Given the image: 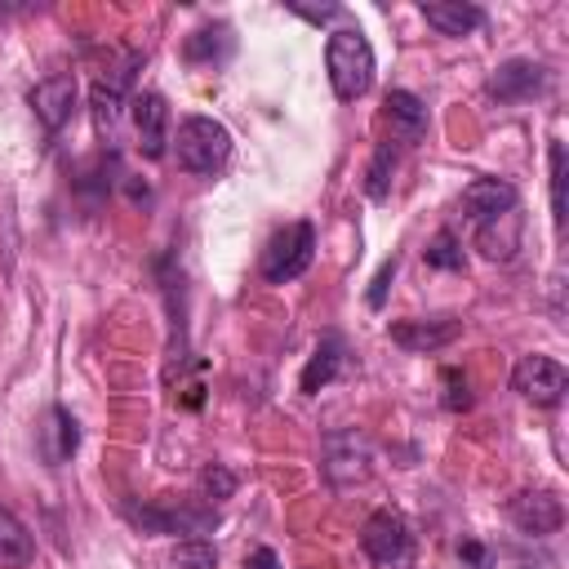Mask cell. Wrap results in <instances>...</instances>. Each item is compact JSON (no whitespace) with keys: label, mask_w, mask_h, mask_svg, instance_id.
Returning a JSON list of instances; mask_svg holds the SVG:
<instances>
[{"label":"cell","mask_w":569,"mask_h":569,"mask_svg":"<svg viewBox=\"0 0 569 569\" xmlns=\"http://www.w3.org/2000/svg\"><path fill=\"white\" fill-rule=\"evenodd\" d=\"M422 258H427V267H436V271H462V240H458L453 231H436V236L427 240Z\"/></svg>","instance_id":"cell-22"},{"label":"cell","mask_w":569,"mask_h":569,"mask_svg":"<svg viewBox=\"0 0 569 569\" xmlns=\"http://www.w3.org/2000/svg\"><path fill=\"white\" fill-rule=\"evenodd\" d=\"M396 267H400V262H396V258H387V262H382V267H378V276H373V284H369V293H365V302H369V307H373V311H378V307H382V302H387V284H391V280H396Z\"/></svg>","instance_id":"cell-27"},{"label":"cell","mask_w":569,"mask_h":569,"mask_svg":"<svg viewBox=\"0 0 569 569\" xmlns=\"http://www.w3.org/2000/svg\"><path fill=\"white\" fill-rule=\"evenodd\" d=\"M76 93H80V84H76L71 71H58V76L40 80V84L31 89V111H36V120H40L49 133H58V129L76 116Z\"/></svg>","instance_id":"cell-12"},{"label":"cell","mask_w":569,"mask_h":569,"mask_svg":"<svg viewBox=\"0 0 569 569\" xmlns=\"http://www.w3.org/2000/svg\"><path fill=\"white\" fill-rule=\"evenodd\" d=\"M382 107H387V124H391V138H396V142H405V147L422 142V133H427V107H422L418 93L391 89Z\"/></svg>","instance_id":"cell-16"},{"label":"cell","mask_w":569,"mask_h":569,"mask_svg":"<svg viewBox=\"0 0 569 569\" xmlns=\"http://www.w3.org/2000/svg\"><path fill=\"white\" fill-rule=\"evenodd\" d=\"M507 516L520 533L529 538H547L565 525V502L556 489H520L511 502H507Z\"/></svg>","instance_id":"cell-9"},{"label":"cell","mask_w":569,"mask_h":569,"mask_svg":"<svg viewBox=\"0 0 569 569\" xmlns=\"http://www.w3.org/2000/svg\"><path fill=\"white\" fill-rule=\"evenodd\" d=\"M31 560H36V542H31L27 525L9 507H0V565L4 569H22Z\"/></svg>","instance_id":"cell-20"},{"label":"cell","mask_w":569,"mask_h":569,"mask_svg":"<svg viewBox=\"0 0 569 569\" xmlns=\"http://www.w3.org/2000/svg\"><path fill=\"white\" fill-rule=\"evenodd\" d=\"M244 569H280V560H276L271 547H253V551L244 556Z\"/></svg>","instance_id":"cell-30"},{"label":"cell","mask_w":569,"mask_h":569,"mask_svg":"<svg viewBox=\"0 0 569 569\" xmlns=\"http://www.w3.org/2000/svg\"><path fill=\"white\" fill-rule=\"evenodd\" d=\"M520 240H525V218L520 209L502 213V218H489L476 227V249L489 258V262H511L520 253Z\"/></svg>","instance_id":"cell-15"},{"label":"cell","mask_w":569,"mask_h":569,"mask_svg":"<svg viewBox=\"0 0 569 569\" xmlns=\"http://www.w3.org/2000/svg\"><path fill=\"white\" fill-rule=\"evenodd\" d=\"M142 62V53H129L120 67H111L102 80H93L89 89V111H93V129L116 142V129H120V116H124V102H129V80H133V67Z\"/></svg>","instance_id":"cell-6"},{"label":"cell","mask_w":569,"mask_h":569,"mask_svg":"<svg viewBox=\"0 0 569 569\" xmlns=\"http://www.w3.org/2000/svg\"><path fill=\"white\" fill-rule=\"evenodd\" d=\"M40 445H44V458H49L53 467L67 462V458L76 453V445H80V427H76V418H71L67 405H53V409H49V422H44V431H40Z\"/></svg>","instance_id":"cell-19"},{"label":"cell","mask_w":569,"mask_h":569,"mask_svg":"<svg viewBox=\"0 0 569 569\" xmlns=\"http://www.w3.org/2000/svg\"><path fill=\"white\" fill-rule=\"evenodd\" d=\"M231 49H236L231 27H227V22H204V27H196V31L187 36L182 58H187L191 67H218V62L231 58Z\"/></svg>","instance_id":"cell-18"},{"label":"cell","mask_w":569,"mask_h":569,"mask_svg":"<svg viewBox=\"0 0 569 569\" xmlns=\"http://www.w3.org/2000/svg\"><path fill=\"white\" fill-rule=\"evenodd\" d=\"M458 560H462L467 569H489V551H485L480 542H462V547H458Z\"/></svg>","instance_id":"cell-29"},{"label":"cell","mask_w":569,"mask_h":569,"mask_svg":"<svg viewBox=\"0 0 569 569\" xmlns=\"http://www.w3.org/2000/svg\"><path fill=\"white\" fill-rule=\"evenodd\" d=\"M396 142H382L373 156H369V169H365V196L369 200H387L391 196V178H396Z\"/></svg>","instance_id":"cell-21"},{"label":"cell","mask_w":569,"mask_h":569,"mask_svg":"<svg viewBox=\"0 0 569 569\" xmlns=\"http://www.w3.org/2000/svg\"><path fill=\"white\" fill-rule=\"evenodd\" d=\"M440 382H445V409L449 413H462V409H471V382H467V373L462 369H445L440 373Z\"/></svg>","instance_id":"cell-26"},{"label":"cell","mask_w":569,"mask_h":569,"mask_svg":"<svg viewBox=\"0 0 569 569\" xmlns=\"http://www.w3.org/2000/svg\"><path fill=\"white\" fill-rule=\"evenodd\" d=\"M325 71H329V84L342 102H356L373 89V49L365 40L360 27H338L329 31L325 40Z\"/></svg>","instance_id":"cell-1"},{"label":"cell","mask_w":569,"mask_h":569,"mask_svg":"<svg viewBox=\"0 0 569 569\" xmlns=\"http://www.w3.org/2000/svg\"><path fill=\"white\" fill-rule=\"evenodd\" d=\"M236 485H240V476H236L227 462H209V467L200 471V493H204L209 502H227V498L236 493Z\"/></svg>","instance_id":"cell-24"},{"label":"cell","mask_w":569,"mask_h":569,"mask_svg":"<svg viewBox=\"0 0 569 569\" xmlns=\"http://www.w3.org/2000/svg\"><path fill=\"white\" fill-rule=\"evenodd\" d=\"M387 333H391V342H396L400 351L427 356V351L453 347L458 333H462V320H458V316H413V320H391Z\"/></svg>","instance_id":"cell-7"},{"label":"cell","mask_w":569,"mask_h":569,"mask_svg":"<svg viewBox=\"0 0 569 569\" xmlns=\"http://www.w3.org/2000/svg\"><path fill=\"white\" fill-rule=\"evenodd\" d=\"M360 547L365 556L378 565V569H405L413 560V533L405 525V516L396 511H373L365 525H360Z\"/></svg>","instance_id":"cell-5"},{"label":"cell","mask_w":569,"mask_h":569,"mask_svg":"<svg viewBox=\"0 0 569 569\" xmlns=\"http://www.w3.org/2000/svg\"><path fill=\"white\" fill-rule=\"evenodd\" d=\"M320 471L333 489H351V485H365L369 471H373V440L356 427H342V431H329L325 445H320Z\"/></svg>","instance_id":"cell-3"},{"label":"cell","mask_w":569,"mask_h":569,"mask_svg":"<svg viewBox=\"0 0 569 569\" xmlns=\"http://www.w3.org/2000/svg\"><path fill=\"white\" fill-rule=\"evenodd\" d=\"M547 160H551V222L565 227V209H569L565 204V178L569 173H565V142L560 138L547 142Z\"/></svg>","instance_id":"cell-23"},{"label":"cell","mask_w":569,"mask_h":569,"mask_svg":"<svg viewBox=\"0 0 569 569\" xmlns=\"http://www.w3.org/2000/svg\"><path fill=\"white\" fill-rule=\"evenodd\" d=\"M542 89H547V67L533 62V58H507V62H498L493 76H489V93H493L502 107L533 102Z\"/></svg>","instance_id":"cell-10"},{"label":"cell","mask_w":569,"mask_h":569,"mask_svg":"<svg viewBox=\"0 0 569 569\" xmlns=\"http://www.w3.org/2000/svg\"><path fill=\"white\" fill-rule=\"evenodd\" d=\"M231 156V133L222 120L213 116H187L178 124V138H173V160L178 169L196 173V178H213Z\"/></svg>","instance_id":"cell-2"},{"label":"cell","mask_w":569,"mask_h":569,"mask_svg":"<svg viewBox=\"0 0 569 569\" xmlns=\"http://www.w3.org/2000/svg\"><path fill=\"white\" fill-rule=\"evenodd\" d=\"M511 387H516L525 400H533V405H560V396L569 391V373H565L560 360L533 351V356H520V360H516Z\"/></svg>","instance_id":"cell-8"},{"label":"cell","mask_w":569,"mask_h":569,"mask_svg":"<svg viewBox=\"0 0 569 569\" xmlns=\"http://www.w3.org/2000/svg\"><path fill=\"white\" fill-rule=\"evenodd\" d=\"M342 369H347V342H342V333H325V338L316 342V351L307 356V365H302L298 391H302V396H316V391H325L333 378H342Z\"/></svg>","instance_id":"cell-14"},{"label":"cell","mask_w":569,"mask_h":569,"mask_svg":"<svg viewBox=\"0 0 569 569\" xmlns=\"http://www.w3.org/2000/svg\"><path fill=\"white\" fill-rule=\"evenodd\" d=\"M173 565L178 569H218V551L204 538H187V542L173 547Z\"/></svg>","instance_id":"cell-25"},{"label":"cell","mask_w":569,"mask_h":569,"mask_svg":"<svg viewBox=\"0 0 569 569\" xmlns=\"http://www.w3.org/2000/svg\"><path fill=\"white\" fill-rule=\"evenodd\" d=\"M462 209H467V218L480 227V222H489V218H502V213L520 209V191H516L507 178H476V182L462 187Z\"/></svg>","instance_id":"cell-13"},{"label":"cell","mask_w":569,"mask_h":569,"mask_svg":"<svg viewBox=\"0 0 569 569\" xmlns=\"http://www.w3.org/2000/svg\"><path fill=\"white\" fill-rule=\"evenodd\" d=\"M129 116H133V138H138V151L147 160H160L164 147H169V102L164 93L156 89H142L129 98Z\"/></svg>","instance_id":"cell-11"},{"label":"cell","mask_w":569,"mask_h":569,"mask_svg":"<svg viewBox=\"0 0 569 569\" xmlns=\"http://www.w3.org/2000/svg\"><path fill=\"white\" fill-rule=\"evenodd\" d=\"M427 27H436L440 36H471L485 27V9L471 0H427L422 4Z\"/></svg>","instance_id":"cell-17"},{"label":"cell","mask_w":569,"mask_h":569,"mask_svg":"<svg viewBox=\"0 0 569 569\" xmlns=\"http://www.w3.org/2000/svg\"><path fill=\"white\" fill-rule=\"evenodd\" d=\"M311 258H316V227L311 222H289L267 240L258 271H262L267 284H289L311 267Z\"/></svg>","instance_id":"cell-4"},{"label":"cell","mask_w":569,"mask_h":569,"mask_svg":"<svg viewBox=\"0 0 569 569\" xmlns=\"http://www.w3.org/2000/svg\"><path fill=\"white\" fill-rule=\"evenodd\" d=\"M289 9H293L298 18H307V22H329V18L342 13L338 4H320V9H316V4H298V0H289Z\"/></svg>","instance_id":"cell-28"}]
</instances>
